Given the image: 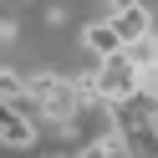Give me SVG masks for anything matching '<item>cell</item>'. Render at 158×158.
Instances as JSON below:
<instances>
[{
    "label": "cell",
    "instance_id": "1",
    "mask_svg": "<svg viewBox=\"0 0 158 158\" xmlns=\"http://www.w3.org/2000/svg\"><path fill=\"white\" fill-rule=\"evenodd\" d=\"M0 143L5 148H36V117L21 112V107H5V117H0Z\"/></svg>",
    "mask_w": 158,
    "mask_h": 158
},
{
    "label": "cell",
    "instance_id": "2",
    "mask_svg": "<svg viewBox=\"0 0 158 158\" xmlns=\"http://www.w3.org/2000/svg\"><path fill=\"white\" fill-rule=\"evenodd\" d=\"M107 21L117 26V36H123L127 46H133L138 36H148V31H153V10H148L143 0H133V5H123V10H107Z\"/></svg>",
    "mask_w": 158,
    "mask_h": 158
},
{
    "label": "cell",
    "instance_id": "3",
    "mask_svg": "<svg viewBox=\"0 0 158 158\" xmlns=\"http://www.w3.org/2000/svg\"><path fill=\"white\" fill-rule=\"evenodd\" d=\"M82 46H87L92 56H117L127 41L117 36V26H112V21H97V26H87V31H82Z\"/></svg>",
    "mask_w": 158,
    "mask_h": 158
},
{
    "label": "cell",
    "instance_id": "4",
    "mask_svg": "<svg viewBox=\"0 0 158 158\" xmlns=\"http://www.w3.org/2000/svg\"><path fill=\"white\" fill-rule=\"evenodd\" d=\"M127 143H133V153H148V158H153V153H158V123L127 127Z\"/></svg>",
    "mask_w": 158,
    "mask_h": 158
},
{
    "label": "cell",
    "instance_id": "5",
    "mask_svg": "<svg viewBox=\"0 0 158 158\" xmlns=\"http://www.w3.org/2000/svg\"><path fill=\"white\" fill-rule=\"evenodd\" d=\"M127 56H133L138 66H153V61H158V26H153L148 36H138V41L127 46Z\"/></svg>",
    "mask_w": 158,
    "mask_h": 158
},
{
    "label": "cell",
    "instance_id": "6",
    "mask_svg": "<svg viewBox=\"0 0 158 158\" xmlns=\"http://www.w3.org/2000/svg\"><path fill=\"white\" fill-rule=\"evenodd\" d=\"M143 87H153V92H158V61H153V66H143Z\"/></svg>",
    "mask_w": 158,
    "mask_h": 158
},
{
    "label": "cell",
    "instance_id": "7",
    "mask_svg": "<svg viewBox=\"0 0 158 158\" xmlns=\"http://www.w3.org/2000/svg\"><path fill=\"white\" fill-rule=\"evenodd\" d=\"M102 5H107V10H123V5H133V0H102Z\"/></svg>",
    "mask_w": 158,
    "mask_h": 158
},
{
    "label": "cell",
    "instance_id": "8",
    "mask_svg": "<svg viewBox=\"0 0 158 158\" xmlns=\"http://www.w3.org/2000/svg\"><path fill=\"white\" fill-rule=\"evenodd\" d=\"M153 26H158V15H153Z\"/></svg>",
    "mask_w": 158,
    "mask_h": 158
}]
</instances>
